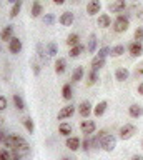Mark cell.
<instances>
[{"mask_svg":"<svg viewBox=\"0 0 143 160\" xmlns=\"http://www.w3.org/2000/svg\"><path fill=\"white\" fill-rule=\"evenodd\" d=\"M12 38H13V25H7V27H3L2 32H0V40L10 42Z\"/></svg>","mask_w":143,"mask_h":160,"instance_id":"cell-12","label":"cell"},{"mask_svg":"<svg viewBox=\"0 0 143 160\" xmlns=\"http://www.w3.org/2000/svg\"><path fill=\"white\" fill-rule=\"evenodd\" d=\"M13 157V152L12 150H8V148H0V160H12Z\"/></svg>","mask_w":143,"mask_h":160,"instance_id":"cell-31","label":"cell"},{"mask_svg":"<svg viewBox=\"0 0 143 160\" xmlns=\"http://www.w3.org/2000/svg\"><path fill=\"white\" fill-rule=\"evenodd\" d=\"M3 147L12 150L13 153L17 155H25L28 153V150H30V145H28V142L23 137H20V135H7L5 140H3Z\"/></svg>","mask_w":143,"mask_h":160,"instance_id":"cell-1","label":"cell"},{"mask_svg":"<svg viewBox=\"0 0 143 160\" xmlns=\"http://www.w3.org/2000/svg\"><path fill=\"white\" fill-rule=\"evenodd\" d=\"M125 53V45H115V47H112V57H120V55Z\"/></svg>","mask_w":143,"mask_h":160,"instance_id":"cell-30","label":"cell"},{"mask_svg":"<svg viewBox=\"0 0 143 160\" xmlns=\"http://www.w3.org/2000/svg\"><path fill=\"white\" fill-rule=\"evenodd\" d=\"M90 143H92V148H100V143H102V140H100V138H98L97 135H95V137H93V138L90 140Z\"/></svg>","mask_w":143,"mask_h":160,"instance_id":"cell-40","label":"cell"},{"mask_svg":"<svg viewBox=\"0 0 143 160\" xmlns=\"http://www.w3.org/2000/svg\"><path fill=\"white\" fill-rule=\"evenodd\" d=\"M125 8H126V0H113V2L108 5V10H110L112 13H122Z\"/></svg>","mask_w":143,"mask_h":160,"instance_id":"cell-6","label":"cell"},{"mask_svg":"<svg viewBox=\"0 0 143 160\" xmlns=\"http://www.w3.org/2000/svg\"><path fill=\"white\" fill-rule=\"evenodd\" d=\"M135 133H136V127L133 123H125L120 128V138L122 140H130Z\"/></svg>","mask_w":143,"mask_h":160,"instance_id":"cell-4","label":"cell"},{"mask_svg":"<svg viewBox=\"0 0 143 160\" xmlns=\"http://www.w3.org/2000/svg\"><path fill=\"white\" fill-rule=\"evenodd\" d=\"M128 77H130V72H128V68L120 67V68L115 70V78L118 80V82H125V80H128Z\"/></svg>","mask_w":143,"mask_h":160,"instance_id":"cell-17","label":"cell"},{"mask_svg":"<svg viewBox=\"0 0 143 160\" xmlns=\"http://www.w3.org/2000/svg\"><path fill=\"white\" fill-rule=\"evenodd\" d=\"M128 52H130L131 57H141V53H143V45L141 42H133L128 45Z\"/></svg>","mask_w":143,"mask_h":160,"instance_id":"cell-10","label":"cell"},{"mask_svg":"<svg viewBox=\"0 0 143 160\" xmlns=\"http://www.w3.org/2000/svg\"><path fill=\"white\" fill-rule=\"evenodd\" d=\"M128 113H130L131 118H140L143 115V107H141V105H138V103H133V105L128 107Z\"/></svg>","mask_w":143,"mask_h":160,"instance_id":"cell-14","label":"cell"},{"mask_svg":"<svg viewBox=\"0 0 143 160\" xmlns=\"http://www.w3.org/2000/svg\"><path fill=\"white\" fill-rule=\"evenodd\" d=\"M131 160H143V155H133V157H131Z\"/></svg>","mask_w":143,"mask_h":160,"instance_id":"cell-45","label":"cell"},{"mask_svg":"<svg viewBox=\"0 0 143 160\" xmlns=\"http://www.w3.org/2000/svg\"><path fill=\"white\" fill-rule=\"evenodd\" d=\"M8 50H10L13 55L20 53V52H22V40L17 38V37H13L10 42H8Z\"/></svg>","mask_w":143,"mask_h":160,"instance_id":"cell-11","label":"cell"},{"mask_svg":"<svg viewBox=\"0 0 143 160\" xmlns=\"http://www.w3.org/2000/svg\"><path fill=\"white\" fill-rule=\"evenodd\" d=\"M143 40V27H136L135 30V42H141Z\"/></svg>","mask_w":143,"mask_h":160,"instance_id":"cell-38","label":"cell"},{"mask_svg":"<svg viewBox=\"0 0 143 160\" xmlns=\"http://www.w3.org/2000/svg\"><path fill=\"white\" fill-rule=\"evenodd\" d=\"M128 27H130V18L123 13H118V17L115 18V22H113V30H115L117 33H123L128 30Z\"/></svg>","mask_w":143,"mask_h":160,"instance_id":"cell-2","label":"cell"},{"mask_svg":"<svg viewBox=\"0 0 143 160\" xmlns=\"http://www.w3.org/2000/svg\"><path fill=\"white\" fill-rule=\"evenodd\" d=\"M23 127L27 128L28 133H33V132H35V123H33L32 118H25V120H23Z\"/></svg>","mask_w":143,"mask_h":160,"instance_id":"cell-33","label":"cell"},{"mask_svg":"<svg viewBox=\"0 0 143 160\" xmlns=\"http://www.w3.org/2000/svg\"><path fill=\"white\" fill-rule=\"evenodd\" d=\"M5 108H7V98L3 97V95H0V112L5 110Z\"/></svg>","mask_w":143,"mask_h":160,"instance_id":"cell-42","label":"cell"},{"mask_svg":"<svg viewBox=\"0 0 143 160\" xmlns=\"http://www.w3.org/2000/svg\"><path fill=\"white\" fill-rule=\"evenodd\" d=\"M43 13V8H42V3L38 2V0H35V2L32 3V10H30V15L33 18H37V17H40V15Z\"/></svg>","mask_w":143,"mask_h":160,"instance_id":"cell-21","label":"cell"},{"mask_svg":"<svg viewBox=\"0 0 143 160\" xmlns=\"http://www.w3.org/2000/svg\"><path fill=\"white\" fill-rule=\"evenodd\" d=\"M141 147H143V142H141Z\"/></svg>","mask_w":143,"mask_h":160,"instance_id":"cell-50","label":"cell"},{"mask_svg":"<svg viewBox=\"0 0 143 160\" xmlns=\"http://www.w3.org/2000/svg\"><path fill=\"white\" fill-rule=\"evenodd\" d=\"M82 148L85 150V152H88V150H92V143H90V138L85 137V140L82 142Z\"/></svg>","mask_w":143,"mask_h":160,"instance_id":"cell-39","label":"cell"},{"mask_svg":"<svg viewBox=\"0 0 143 160\" xmlns=\"http://www.w3.org/2000/svg\"><path fill=\"white\" fill-rule=\"evenodd\" d=\"M87 50L90 53L97 52V35L95 33H90V37H88V47H87Z\"/></svg>","mask_w":143,"mask_h":160,"instance_id":"cell-25","label":"cell"},{"mask_svg":"<svg viewBox=\"0 0 143 160\" xmlns=\"http://www.w3.org/2000/svg\"><path fill=\"white\" fill-rule=\"evenodd\" d=\"M78 113H80L83 118H88L92 113V103L88 102V100H83V102L78 105Z\"/></svg>","mask_w":143,"mask_h":160,"instance_id":"cell-8","label":"cell"},{"mask_svg":"<svg viewBox=\"0 0 143 160\" xmlns=\"http://www.w3.org/2000/svg\"><path fill=\"white\" fill-rule=\"evenodd\" d=\"M83 75H85L83 67H75V70L72 72V82H80V80L83 78Z\"/></svg>","mask_w":143,"mask_h":160,"instance_id":"cell-24","label":"cell"},{"mask_svg":"<svg viewBox=\"0 0 143 160\" xmlns=\"http://www.w3.org/2000/svg\"><path fill=\"white\" fill-rule=\"evenodd\" d=\"M32 70L35 75H40V65H38L37 62H32Z\"/></svg>","mask_w":143,"mask_h":160,"instance_id":"cell-43","label":"cell"},{"mask_svg":"<svg viewBox=\"0 0 143 160\" xmlns=\"http://www.w3.org/2000/svg\"><path fill=\"white\" fill-rule=\"evenodd\" d=\"M88 80H87V83L88 85H95L97 83V80H98V72L97 70H90L88 72V77H87Z\"/></svg>","mask_w":143,"mask_h":160,"instance_id":"cell-32","label":"cell"},{"mask_svg":"<svg viewBox=\"0 0 143 160\" xmlns=\"http://www.w3.org/2000/svg\"><path fill=\"white\" fill-rule=\"evenodd\" d=\"M5 137H7V135L3 133V130H0V142H2V143H3V140H5Z\"/></svg>","mask_w":143,"mask_h":160,"instance_id":"cell-44","label":"cell"},{"mask_svg":"<svg viewBox=\"0 0 143 160\" xmlns=\"http://www.w3.org/2000/svg\"><path fill=\"white\" fill-rule=\"evenodd\" d=\"M110 53H112V48H110V47H102L100 50H98L97 57H100V58H107V55H110Z\"/></svg>","mask_w":143,"mask_h":160,"instance_id":"cell-36","label":"cell"},{"mask_svg":"<svg viewBox=\"0 0 143 160\" xmlns=\"http://www.w3.org/2000/svg\"><path fill=\"white\" fill-rule=\"evenodd\" d=\"M73 20H75V17H73L72 12H63L60 15V18H58V22H60L63 27H70V25L73 23Z\"/></svg>","mask_w":143,"mask_h":160,"instance_id":"cell-15","label":"cell"},{"mask_svg":"<svg viewBox=\"0 0 143 160\" xmlns=\"http://www.w3.org/2000/svg\"><path fill=\"white\" fill-rule=\"evenodd\" d=\"M62 97L65 100H72L73 97V90H72V83H65L62 88Z\"/></svg>","mask_w":143,"mask_h":160,"instance_id":"cell-27","label":"cell"},{"mask_svg":"<svg viewBox=\"0 0 143 160\" xmlns=\"http://www.w3.org/2000/svg\"><path fill=\"white\" fill-rule=\"evenodd\" d=\"M100 10H102L100 0H90L87 3V13L88 15H97V13H100Z\"/></svg>","mask_w":143,"mask_h":160,"instance_id":"cell-7","label":"cell"},{"mask_svg":"<svg viewBox=\"0 0 143 160\" xmlns=\"http://www.w3.org/2000/svg\"><path fill=\"white\" fill-rule=\"evenodd\" d=\"M53 22H55V15L53 13H47L45 17H43V23L45 25H53Z\"/></svg>","mask_w":143,"mask_h":160,"instance_id":"cell-37","label":"cell"},{"mask_svg":"<svg viewBox=\"0 0 143 160\" xmlns=\"http://www.w3.org/2000/svg\"><path fill=\"white\" fill-rule=\"evenodd\" d=\"M20 10H22V2H17V3H13V7L10 10V18H15L18 13H20Z\"/></svg>","mask_w":143,"mask_h":160,"instance_id":"cell-34","label":"cell"},{"mask_svg":"<svg viewBox=\"0 0 143 160\" xmlns=\"http://www.w3.org/2000/svg\"><path fill=\"white\" fill-rule=\"evenodd\" d=\"M7 2L13 5V3H17V2H23V0H7Z\"/></svg>","mask_w":143,"mask_h":160,"instance_id":"cell-48","label":"cell"},{"mask_svg":"<svg viewBox=\"0 0 143 160\" xmlns=\"http://www.w3.org/2000/svg\"><path fill=\"white\" fill-rule=\"evenodd\" d=\"M97 23H98V27H102V28H108V27H112V17L108 13H102V15H98Z\"/></svg>","mask_w":143,"mask_h":160,"instance_id":"cell-16","label":"cell"},{"mask_svg":"<svg viewBox=\"0 0 143 160\" xmlns=\"http://www.w3.org/2000/svg\"><path fill=\"white\" fill-rule=\"evenodd\" d=\"M12 100H13V105L17 107V110H25V102H23V98L18 93H13Z\"/></svg>","mask_w":143,"mask_h":160,"instance_id":"cell-28","label":"cell"},{"mask_svg":"<svg viewBox=\"0 0 143 160\" xmlns=\"http://www.w3.org/2000/svg\"><path fill=\"white\" fill-rule=\"evenodd\" d=\"M78 43H80V37H78V33H70L67 37V45L70 48L75 47V45H78Z\"/></svg>","mask_w":143,"mask_h":160,"instance_id":"cell-29","label":"cell"},{"mask_svg":"<svg viewBox=\"0 0 143 160\" xmlns=\"http://www.w3.org/2000/svg\"><path fill=\"white\" fill-rule=\"evenodd\" d=\"M62 160H75V158H70V157H63Z\"/></svg>","mask_w":143,"mask_h":160,"instance_id":"cell-49","label":"cell"},{"mask_svg":"<svg viewBox=\"0 0 143 160\" xmlns=\"http://www.w3.org/2000/svg\"><path fill=\"white\" fill-rule=\"evenodd\" d=\"M53 3H55V5H62V3H65V0H53Z\"/></svg>","mask_w":143,"mask_h":160,"instance_id":"cell-47","label":"cell"},{"mask_svg":"<svg viewBox=\"0 0 143 160\" xmlns=\"http://www.w3.org/2000/svg\"><path fill=\"white\" fill-rule=\"evenodd\" d=\"M107 107H108V102H107V100H102V102H98V103L95 105V108H93V113H95V117H102V115L107 112Z\"/></svg>","mask_w":143,"mask_h":160,"instance_id":"cell-19","label":"cell"},{"mask_svg":"<svg viewBox=\"0 0 143 160\" xmlns=\"http://www.w3.org/2000/svg\"><path fill=\"white\" fill-rule=\"evenodd\" d=\"M37 53H38V58H40L42 62H47V60L50 58V55H48V52H47V47L40 42L37 43Z\"/></svg>","mask_w":143,"mask_h":160,"instance_id":"cell-18","label":"cell"},{"mask_svg":"<svg viewBox=\"0 0 143 160\" xmlns=\"http://www.w3.org/2000/svg\"><path fill=\"white\" fill-rule=\"evenodd\" d=\"M138 93H140V95H143V82H141L140 85H138Z\"/></svg>","mask_w":143,"mask_h":160,"instance_id":"cell-46","label":"cell"},{"mask_svg":"<svg viewBox=\"0 0 143 160\" xmlns=\"http://www.w3.org/2000/svg\"><path fill=\"white\" fill-rule=\"evenodd\" d=\"M85 52V45H82V43H78V45H75V47H72L70 48V52H68V55H70L72 58H78L80 55Z\"/></svg>","mask_w":143,"mask_h":160,"instance_id":"cell-20","label":"cell"},{"mask_svg":"<svg viewBox=\"0 0 143 160\" xmlns=\"http://www.w3.org/2000/svg\"><path fill=\"white\" fill-rule=\"evenodd\" d=\"M45 47H47V52H48V55H50V57H55V55H57V52H58V48H57V43L50 42V43H47Z\"/></svg>","mask_w":143,"mask_h":160,"instance_id":"cell-35","label":"cell"},{"mask_svg":"<svg viewBox=\"0 0 143 160\" xmlns=\"http://www.w3.org/2000/svg\"><path fill=\"white\" fill-rule=\"evenodd\" d=\"M73 113H75V107H73V105H65V107H62L60 112H58V120L70 118Z\"/></svg>","mask_w":143,"mask_h":160,"instance_id":"cell-9","label":"cell"},{"mask_svg":"<svg viewBox=\"0 0 143 160\" xmlns=\"http://www.w3.org/2000/svg\"><path fill=\"white\" fill-rule=\"evenodd\" d=\"M95 128H97V123L93 122V120H83V122L80 123V130H82V133L85 135V137L92 135L93 132H95Z\"/></svg>","mask_w":143,"mask_h":160,"instance_id":"cell-5","label":"cell"},{"mask_svg":"<svg viewBox=\"0 0 143 160\" xmlns=\"http://www.w3.org/2000/svg\"><path fill=\"white\" fill-rule=\"evenodd\" d=\"M65 70H67V60L65 58H58L57 62H55V73L57 75H62Z\"/></svg>","mask_w":143,"mask_h":160,"instance_id":"cell-22","label":"cell"},{"mask_svg":"<svg viewBox=\"0 0 143 160\" xmlns=\"http://www.w3.org/2000/svg\"><path fill=\"white\" fill-rule=\"evenodd\" d=\"M117 147V137L112 133H107L105 137L102 138V143H100V148H103L105 152H113Z\"/></svg>","mask_w":143,"mask_h":160,"instance_id":"cell-3","label":"cell"},{"mask_svg":"<svg viewBox=\"0 0 143 160\" xmlns=\"http://www.w3.org/2000/svg\"><path fill=\"white\" fill-rule=\"evenodd\" d=\"M0 50H2V47H0Z\"/></svg>","mask_w":143,"mask_h":160,"instance_id":"cell-51","label":"cell"},{"mask_svg":"<svg viewBox=\"0 0 143 160\" xmlns=\"http://www.w3.org/2000/svg\"><path fill=\"white\" fill-rule=\"evenodd\" d=\"M105 58H100V57H93V60H92V70H100V68H103L105 67Z\"/></svg>","mask_w":143,"mask_h":160,"instance_id":"cell-26","label":"cell"},{"mask_svg":"<svg viewBox=\"0 0 143 160\" xmlns=\"http://www.w3.org/2000/svg\"><path fill=\"white\" fill-rule=\"evenodd\" d=\"M58 132H60L63 137H70L72 135V125L67 123V122H62L60 125H58Z\"/></svg>","mask_w":143,"mask_h":160,"instance_id":"cell-23","label":"cell"},{"mask_svg":"<svg viewBox=\"0 0 143 160\" xmlns=\"http://www.w3.org/2000/svg\"><path fill=\"white\" fill-rule=\"evenodd\" d=\"M65 145H67V148H68V150L75 152V150H78V148L82 147V142H80V138H78V137H67Z\"/></svg>","mask_w":143,"mask_h":160,"instance_id":"cell-13","label":"cell"},{"mask_svg":"<svg viewBox=\"0 0 143 160\" xmlns=\"http://www.w3.org/2000/svg\"><path fill=\"white\" fill-rule=\"evenodd\" d=\"M133 75H135V77L138 78V77H143V62L138 65V67L135 68V72H133Z\"/></svg>","mask_w":143,"mask_h":160,"instance_id":"cell-41","label":"cell"}]
</instances>
